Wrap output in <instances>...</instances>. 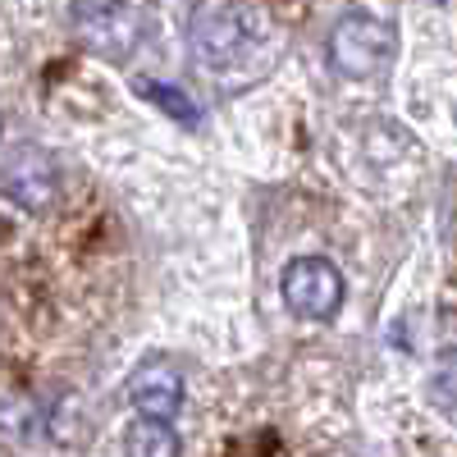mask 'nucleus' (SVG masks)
<instances>
[{"mask_svg":"<svg viewBox=\"0 0 457 457\" xmlns=\"http://www.w3.org/2000/svg\"><path fill=\"white\" fill-rule=\"evenodd\" d=\"M187 37L211 73H256L265 60V14L243 0H197Z\"/></svg>","mask_w":457,"mask_h":457,"instance_id":"nucleus-1","label":"nucleus"},{"mask_svg":"<svg viewBox=\"0 0 457 457\" xmlns=\"http://www.w3.org/2000/svg\"><path fill=\"white\" fill-rule=\"evenodd\" d=\"M398 55V32L375 14H343L329 28V69L348 83H375Z\"/></svg>","mask_w":457,"mask_h":457,"instance_id":"nucleus-2","label":"nucleus"},{"mask_svg":"<svg viewBox=\"0 0 457 457\" xmlns=\"http://www.w3.org/2000/svg\"><path fill=\"white\" fill-rule=\"evenodd\" d=\"M73 37L101 60L124 64L142 46V14L129 0H73L69 5Z\"/></svg>","mask_w":457,"mask_h":457,"instance_id":"nucleus-3","label":"nucleus"},{"mask_svg":"<svg viewBox=\"0 0 457 457\" xmlns=\"http://www.w3.org/2000/svg\"><path fill=\"white\" fill-rule=\"evenodd\" d=\"M0 193H5L19 211L42 215L60 197V170L46 146L37 142H14L0 151Z\"/></svg>","mask_w":457,"mask_h":457,"instance_id":"nucleus-4","label":"nucleus"},{"mask_svg":"<svg viewBox=\"0 0 457 457\" xmlns=\"http://www.w3.org/2000/svg\"><path fill=\"white\" fill-rule=\"evenodd\" d=\"M279 297L284 307L302 320H334L343 307V275L329 256H297L284 265L279 279Z\"/></svg>","mask_w":457,"mask_h":457,"instance_id":"nucleus-5","label":"nucleus"},{"mask_svg":"<svg viewBox=\"0 0 457 457\" xmlns=\"http://www.w3.org/2000/svg\"><path fill=\"white\" fill-rule=\"evenodd\" d=\"M129 403L137 407L142 421H174L183 407V375L170 361H146L129 379Z\"/></svg>","mask_w":457,"mask_h":457,"instance_id":"nucleus-6","label":"nucleus"},{"mask_svg":"<svg viewBox=\"0 0 457 457\" xmlns=\"http://www.w3.org/2000/svg\"><path fill=\"white\" fill-rule=\"evenodd\" d=\"M137 96L142 101H151L161 114H170L174 124H183V129H193L197 120H202V110H197V101L187 96L183 87H174V83H156V79H137Z\"/></svg>","mask_w":457,"mask_h":457,"instance_id":"nucleus-7","label":"nucleus"},{"mask_svg":"<svg viewBox=\"0 0 457 457\" xmlns=\"http://www.w3.org/2000/svg\"><path fill=\"white\" fill-rule=\"evenodd\" d=\"M124 457H179V435L165 421H137L124 435Z\"/></svg>","mask_w":457,"mask_h":457,"instance_id":"nucleus-8","label":"nucleus"}]
</instances>
